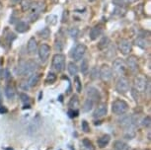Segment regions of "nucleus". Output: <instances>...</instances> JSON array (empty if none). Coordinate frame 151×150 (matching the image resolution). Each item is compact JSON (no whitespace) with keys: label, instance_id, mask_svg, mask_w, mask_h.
Returning a JSON list of instances; mask_svg holds the SVG:
<instances>
[{"label":"nucleus","instance_id":"obj_46","mask_svg":"<svg viewBox=\"0 0 151 150\" xmlns=\"http://www.w3.org/2000/svg\"><path fill=\"white\" fill-rule=\"evenodd\" d=\"M0 113H7V109L4 108V107L3 108L1 107V108H0Z\"/></svg>","mask_w":151,"mask_h":150},{"label":"nucleus","instance_id":"obj_24","mask_svg":"<svg viewBox=\"0 0 151 150\" xmlns=\"http://www.w3.org/2000/svg\"><path fill=\"white\" fill-rule=\"evenodd\" d=\"M67 69H68V72H69L70 75H72V76H76V75H77L78 67H77V65H76L75 63H74V62H69V63H68Z\"/></svg>","mask_w":151,"mask_h":150},{"label":"nucleus","instance_id":"obj_38","mask_svg":"<svg viewBox=\"0 0 151 150\" xmlns=\"http://www.w3.org/2000/svg\"><path fill=\"white\" fill-rule=\"evenodd\" d=\"M20 98H21L22 102H24V103H27V102L30 101L29 96L27 94H25V93H21V94H20Z\"/></svg>","mask_w":151,"mask_h":150},{"label":"nucleus","instance_id":"obj_7","mask_svg":"<svg viewBox=\"0 0 151 150\" xmlns=\"http://www.w3.org/2000/svg\"><path fill=\"white\" fill-rule=\"evenodd\" d=\"M147 85V80L144 76H137V77L134 78V81H133V88H134L136 91L138 92H144L145 88H146Z\"/></svg>","mask_w":151,"mask_h":150},{"label":"nucleus","instance_id":"obj_14","mask_svg":"<svg viewBox=\"0 0 151 150\" xmlns=\"http://www.w3.org/2000/svg\"><path fill=\"white\" fill-rule=\"evenodd\" d=\"M107 115V105L106 104H101L98 106V108L96 109V111L94 112V118H102L104 116Z\"/></svg>","mask_w":151,"mask_h":150},{"label":"nucleus","instance_id":"obj_40","mask_svg":"<svg viewBox=\"0 0 151 150\" xmlns=\"http://www.w3.org/2000/svg\"><path fill=\"white\" fill-rule=\"evenodd\" d=\"M132 97L133 99L137 102L138 101V99H139V96H138V91H136V90L134 88H132Z\"/></svg>","mask_w":151,"mask_h":150},{"label":"nucleus","instance_id":"obj_17","mask_svg":"<svg viewBox=\"0 0 151 150\" xmlns=\"http://www.w3.org/2000/svg\"><path fill=\"white\" fill-rule=\"evenodd\" d=\"M134 42L136 46L141 47V49H143V50H146L147 47H149V42L145 38H143V37H138V38L135 39Z\"/></svg>","mask_w":151,"mask_h":150},{"label":"nucleus","instance_id":"obj_27","mask_svg":"<svg viewBox=\"0 0 151 150\" xmlns=\"http://www.w3.org/2000/svg\"><path fill=\"white\" fill-rule=\"evenodd\" d=\"M81 72H82V74H84V75H86L88 71H89V64H88V60L87 59H83L81 62Z\"/></svg>","mask_w":151,"mask_h":150},{"label":"nucleus","instance_id":"obj_39","mask_svg":"<svg viewBox=\"0 0 151 150\" xmlns=\"http://www.w3.org/2000/svg\"><path fill=\"white\" fill-rule=\"evenodd\" d=\"M20 88L23 89V90H25V91H27V90H29L30 86H29V84H28V81H24V82H22V83L20 84Z\"/></svg>","mask_w":151,"mask_h":150},{"label":"nucleus","instance_id":"obj_37","mask_svg":"<svg viewBox=\"0 0 151 150\" xmlns=\"http://www.w3.org/2000/svg\"><path fill=\"white\" fill-rule=\"evenodd\" d=\"M82 131H83L84 132H86V133L90 131V126H89V124H88V123L86 121H82Z\"/></svg>","mask_w":151,"mask_h":150},{"label":"nucleus","instance_id":"obj_12","mask_svg":"<svg viewBox=\"0 0 151 150\" xmlns=\"http://www.w3.org/2000/svg\"><path fill=\"white\" fill-rule=\"evenodd\" d=\"M119 49L122 55H129L132 52V42L127 39H122L119 44Z\"/></svg>","mask_w":151,"mask_h":150},{"label":"nucleus","instance_id":"obj_1","mask_svg":"<svg viewBox=\"0 0 151 150\" xmlns=\"http://www.w3.org/2000/svg\"><path fill=\"white\" fill-rule=\"evenodd\" d=\"M38 63L35 60H29V61H22L19 63V66L17 68V73L19 75H25L30 76L35 73V71L38 69Z\"/></svg>","mask_w":151,"mask_h":150},{"label":"nucleus","instance_id":"obj_48","mask_svg":"<svg viewBox=\"0 0 151 150\" xmlns=\"http://www.w3.org/2000/svg\"><path fill=\"white\" fill-rule=\"evenodd\" d=\"M127 1H129V2H133V1H136V0H127Z\"/></svg>","mask_w":151,"mask_h":150},{"label":"nucleus","instance_id":"obj_19","mask_svg":"<svg viewBox=\"0 0 151 150\" xmlns=\"http://www.w3.org/2000/svg\"><path fill=\"white\" fill-rule=\"evenodd\" d=\"M110 140H111L110 135H108V134L103 135V136L100 137L99 139H98V145H99V147H101V148H104V147H106L108 144H109Z\"/></svg>","mask_w":151,"mask_h":150},{"label":"nucleus","instance_id":"obj_43","mask_svg":"<svg viewBox=\"0 0 151 150\" xmlns=\"http://www.w3.org/2000/svg\"><path fill=\"white\" fill-rule=\"evenodd\" d=\"M68 19V12L67 11H63V14H62V19H61V22L62 23H65Z\"/></svg>","mask_w":151,"mask_h":150},{"label":"nucleus","instance_id":"obj_41","mask_svg":"<svg viewBox=\"0 0 151 150\" xmlns=\"http://www.w3.org/2000/svg\"><path fill=\"white\" fill-rule=\"evenodd\" d=\"M115 2V4H116L118 6H124V5L127 3V0H113Z\"/></svg>","mask_w":151,"mask_h":150},{"label":"nucleus","instance_id":"obj_15","mask_svg":"<svg viewBox=\"0 0 151 150\" xmlns=\"http://www.w3.org/2000/svg\"><path fill=\"white\" fill-rule=\"evenodd\" d=\"M102 33H103V29H102L101 27H99V26H96V27H94V28L91 29L89 37H90V39H92V41H95V39H97L100 36L102 35Z\"/></svg>","mask_w":151,"mask_h":150},{"label":"nucleus","instance_id":"obj_49","mask_svg":"<svg viewBox=\"0 0 151 150\" xmlns=\"http://www.w3.org/2000/svg\"><path fill=\"white\" fill-rule=\"evenodd\" d=\"M1 67H2V62L0 61V69H1Z\"/></svg>","mask_w":151,"mask_h":150},{"label":"nucleus","instance_id":"obj_44","mask_svg":"<svg viewBox=\"0 0 151 150\" xmlns=\"http://www.w3.org/2000/svg\"><path fill=\"white\" fill-rule=\"evenodd\" d=\"M55 49L58 50H59V52H60V50H62V44L60 42H58L56 41V42H55Z\"/></svg>","mask_w":151,"mask_h":150},{"label":"nucleus","instance_id":"obj_13","mask_svg":"<svg viewBox=\"0 0 151 150\" xmlns=\"http://www.w3.org/2000/svg\"><path fill=\"white\" fill-rule=\"evenodd\" d=\"M86 93H87L88 99H90V100L93 102H99L100 99H101V95H100L98 89H96L95 87H93V86H88Z\"/></svg>","mask_w":151,"mask_h":150},{"label":"nucleus","instance_id":"obj_21","mask_svg":"<svg viewBox=\"0 0 151 150\" xmlns=\"http://www.w3.org/2000/svg\"><path fill=\"white\" fill-rule=\"evenodd\" d=\"M40 77H41L40 74H36V73H34V74H32L30 76V79L28 80V84H29L30 88H31V87L36 86V85L39 83Z\"/></svg>","mask_w":151,"mask_h":150},{"label":"nucleus","instance_id":"obj_42","mask_svg":"<svg viewBox=\"0 0 151 150\" xmlns=\"http://www.w3.org/2000/svg\"><path fill=\"white\" fill-rule=\"evenodd\" d=\"M68 116H69L70 118L77 117V116H78V112L77 111H74V110H69V111H68Z\"/></svg>","mask_w":151,"mask_h":150},{"label":"nucleus","instance_id":"obj_9","mask_svg":"<svg viewBox=\"0 0 151 150\" xmlns=\"http://www.w3.org/2000/svg\"><path fill=\"white\" fill-rule=\"evenodd\" d=\"M42 6H44V3H42V2H37L33 5L32 11H31L30 14V19L32 22L36 21L39 18L40 14L42 12Z\"/></svg>","mask_w":151,"mask_h":150},{"label":"nucleus","instance_id":"obj_18","mask_svg":"<svg viewBox=\"0 0 151 150\" xmlns=\"http://www.w3.org/2000/svg\"><path fill=\"white\" fill-rule=\"evenodd\" d=\"M109 47H110V39L108 38V37H103V38L101 39V41L99 42V44H98L99 50H104L108 49Z\"/></svg>","mask_w":151,"mask_h":150},{"label":"nucleus","instance_id":"obj_16","mask_svg":"<svg viewBox=\"0 0 151 150\" xmlns=\"http://www.w3.org/2000/svg\"><path fill=\"white\" fill-rule=\"evenodd\" d=\"M28 52L30 53H36L38 52V44H37V41L35 38H31L28 42Z\"/></svg>","mask_w":151,"mask_h":150},{"label":"nucleus","instance_id":"obj_35","mask_svg":"<svg viewBox=\"0 0 151 150\" xmlns=\"http://www.w3.org/2000/svg\"><path fill=\"white\" fill-rule=\"evenodd\" d=\"M83 145L85 146V148H87L88 150H95V147L93 146L92 142L87 139V138H85V139H83Z\"/></svg>","mask_w":151,"mask_h":150},{"label":"nucleus","instance_id":"obj_31","mask_svg":"<svg viewBox=\"0 0 151 150\" xmlns=\"http://www.w3.org/2000/svg\"><path fill=\"white\" fill-rule=\"evenodd\" d=\"M56 80V75L55 74V73L52 72H50L47 76V78H45V82H47V84H52L55 83Z\"/></svg>","mask_w":151,"mask_h":150},{"label":"nucleus","instance_id":"obj_26","mask_svg":"<svg viewBox=\"0 0 151 150\" xmlns=\"http://www.w3.org/2000/svg\"><path fill=\"white\" fill-rule=\"evenodd\" d=\"M21 7H22V10L24 12H26L32 7V0H22L21 1Z\"/></svg>","mask_w":151,"mask_h":150},{"label":"nucleus","instance_id":"obj_11","mask_svg":"<svg viewBox=\"0 0 151 150\" xmlns=\"http://www.w3.org/2000/svg\"><path fill=\"white\" fill-rule=\"evenodd\" d=\"M38 52H39V56H40V58H41V60L42 62H45L47 59L48 58V56H50V46H47V44H42L40 46Z\"/></svg>","mask_w":151,"mask_h":150},{"label":"nucleus","instance_id":"obj_22","mask_svg":"<svg viewBox=\"0 0 151 150\" xmlns=\"http://www.w3.org/2000/svg\"><path fill=\"white\" fill-rule=\"evenodd\" d=\"M28 29H29L28 24L25 23V22H23V21L18 22L16 25V31L18 33H25L26 31H28Z\"/></svg>","mask_w":151,"mask_h":150},{"label":"nucleus","instance_id":"obj_32","mask_svg":"<svg viewBox=\"0 0 151 150\" xmlns=\"http://www.w3.org/2000/svg\"><path fill=\"white\" fill-rule=\"evenodd\" d=\"M40 36H41V38L42 39H48L50 36V30L48 29V28H44L42 31H40Z\"/></svg>","mask_w":151,"mask_h":150},{"label":"nucleus","instance_id":"obj_45","mask_svg":"<svg viewBox=\"0 0 151 150\" xmlns=\"http://www.w3.org/2000/svg\"><path fill=\"white\" fill-rule=\"evenodd\" d=\"M4 77L6 78V79H9L10 74H9V71H8V70H5V75H4Z\"/></svg>","mask_w":151,"mask_h":150},{"label":"nucleus","instance_id":"obj_23","mask_svg":"<svg viewBox=\"0 0 151 150\" xmlns=\"http://www.w3.org/2000/svg\"><path fill=\"white\" fill-rule=\"evenodd\" d=\"M114 146H115L116 150H129V146L122 140L116 141L115 144H114Z\"/></svg>","mask_w":151,"mask_h":150},{"label":"nucleus","instance_id":"obj_3","mask_svg":"<svg viewBox=\"0 0 151 150\" xmlns=\"http://www.w3.org/2000/svg\"><path fill=\"white\" fill-rule=\"evenodd\" d=\"M65 67V56L61 53H56L52 57V68L58 72H61Z\"/></svg>","mask_w":151,"mask_h":150},{"label":"nucleus","instance_id":"obj_33","mask_svg":"<svg viewBox=\"0 0 151 150\" xmlns=\"http://www.w3.org/2000/svg\"><path fill=\"white\" fill-rule=\"evenodd\" d=\"M74 84H75V87H76V91L78 93H80L82 90V84H81L80 78H79L77 75H76L75 78H74Z\"/></svg>","mask_w":151,"mask_h":150},{"label":"nucleus","instance_id":"obj_28","mask_svg":"<svg viewBox=\"0 0 151 150\" xmlns=\"http://www.w3.org/2000/svg\"><path fill=\"white\" fill-rule=\"evenodd\" d=\"M45 20H47V23L48 25H50V26H53V25L58 23V17H56V15H53V14L48 15Z\"/></svg>","mask_w":151,"mask_h":150},{"label":"nucleus","instance_id":"obj_6","mask_svg":"<svg viewBox=\"0 0 151 150\" xmlns=\"http://www.w3.org/2000/svg\"><path fill=\"white\" fill-rule=\"evenodd\" d=\"M113 77V70L112 68L107 65V64H104L103 66L100 69V78L102 79L104 82H109Z\"/></svg>","mask_w":151,"mask_h":150},{"label":"nucleus","instance_id":"obj_50","mask_svg":"<svg viewBox=\"0 0 151 150\" xmlns=\"http://www.w3.org/2000/svg\"><path fill=\"white\" fill-rule=\"evenodd\" d=\"M88 1H90V2H94L95 0H88Z\"/></svg>","mask_w":151,"mask_h":150},{"label":"nucleus","instance_id":"obj_20","mask_svg":"<svg viewBox=\"0 0 151 150\" xmlns=\"http://www.w3.org/2000/svg\"><path fill=\"white\" fill-rule=\"evenodd\" d=\"M79 106V98L77 95H73L71 97L69 103H68V107L70 108V110H74L76 109Z\"/></svg>","mask_w":151,"mask_h":150},{"label":"nucleus","instance_id":"obj_36","mask_svg":"<svg viewBox=\"0 0 151 150\" xmlns=\"http://www.w3.org/2000/svg\"><path fill=\"white\" fill-rule=\"evenodd\" d=\"M151 124V120H150V117L149 116H147V117H145L143 118V121H142V126L144 127H149Z\"/></svg>","mask_w":151,"mask_h":150},{"label":"nucleus","instance_id":"obj_4","mask_svg":"<svg viewBox=\"0 0 151 150\" xmlns=\"http://www.w3.org/2000/svg\"><path fill=\"white\" fill-rule=\"evenodd\" d=\"M85 52H86V47L84 44H76L75 47L71 50V52H70V55L74 60H80V59L83 57Z\"/></svg>","mask_w":151,"mask_h":150},{"label":"nucleus","instance_id":"obj_25","mask_svg":"<svg viewBox=\"0 0 151 150\" xmlns=\"http://www.w3.org/2000/svg\"><path fill=\"white\" fill-rule=\"evenodd\" d=\"M5 95H6L7 99H9V100H13L14 98H15V90L12 86H7L6 88H5Z\"/></svg>","mask_w":151,"mask_h":150},{"label":"nucleus","instance_id":"obj_30","mask_svg":"<svg viewBox=\"0 0 151 150\" xmlns=\"http://www.w3.org/2000/svg\"><path fill=\"white\" fill-rule=\"evenodd\" d=\"M68 34H69V36L72 39H77L79 36V29L76 27L71 28V29H69V31H68Z\"/></svg>","mask_w":151,"mask_h":150},{"label":"nucleus","instance_id":"obj_8","mask_svg":"<svg viewBox=\"0 0 151 150\" xmlns=\"http://www.w3.org/2000/svg\"><path fill=\"white\" fill-rule=\"evenodd\" d=\"M127 64L129 69L130 70V72L133 74H136L139 70V65H138V61L137 57L135 55H130L127 59Z\"/></svg>","mask_w":151,"mask_h":150},{"label":"nucleus","instance_id":"obj_47","mask_svg":"<svg viewBox=\"0 0 151 150\" xmlns=\"http://www.w3.org/2000/svg\"><path fill=\"white\" fill-rule=\"evenodd\" d=\"M18 1H19V0H11V2L13 3V5H15L16 3H18Z\"/></svg>","mask_w":151,"mask_h":150},{"label":"nucleus","instance_id":"obj_29","mask_svg":"<svg viewBox=\"0 0 151 150\" xmlns=\"http://www.w3.org/2000/svg\"><path fill=\"white\" fill-rule=\"evenodd\" d=\"M93 105H94V102H93V101H91L90 99H87V100L84 102V105H83V111H84V112H89L90 110L93 108Z\"/></svg>","mask_w":151,"mask_h":150},{"label":"nucleus","instance_id":"obj_2","mask_svg":"<svg viewBox=\"0 0 151 150\" xmlns=\"http://www.w3.org/2000/svg\"><path fill=\"white\" fill-rule=\"evenodd\" d=\"M129 110V105L122 100H116L112 105V111L116 115H124Z\"/></svg>","mask_w":151,"mask_h":150},{"label":"nucleus","instance_id":"obj_5","mask_svg":"<svg viewBox=\"0 0 151 150\" xmlns=\"http://www.w3.org/2000/svg\"><path fill=\"white\" fill-rule=\"evenodd\" d=\"M116 90L119 94H125L129 90V81L125 77H121L116 84Z\"/></svg>","mask_w":151,"mask_h":150},{"label":"nucleus","instance_id":"obj_10","mask_svg":"<svg viewBox=\"0 0 151 150\" xmlns=\"http://www.w3.org/2000/svg\"><path fill=\"white\" fill-rule=\"evenodd\" d=\"M113 69L116 74L118 75L124 74L125 71V62L121 58H116L113 63Z\"/></svg>","mask_w":151,"mask_h":150},{"label":"nucleus","instance_id":"obj_34","mask_svg":"<svg viewBox=\"0 0 151 150\" xmlns=\"http://www.w3.org/2000/svg\"><path fill=\"white\" fill-rule=\"evenodd\" d=\"M91 78L92 79H98L100 78V69H98L97 67H93L92 69H91Z\"/></svg>","mask_w":151,"mask_h":150}]
</instances>
